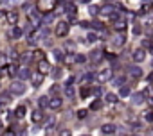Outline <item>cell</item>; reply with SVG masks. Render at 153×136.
<instances>
[{
	"label": "cell",
	"mask_w": 153,
	"mask_h": 136,
	"mask_svg": "<svg viewBox=\"0 0 153 136\" xmlns=\"http://www.w3.org/2000/svg\"><path fill=\"white\" fill-rule=\"evenodd\" d=\"M79 27H83V29H88V27H92V24H90V21H85V20H81V21H79Z\"/></svg>",
	"instance_id": "obj_39"
},
{
	"label": "cell",
	"mask_w": 153,
	"mask_h": 136,
	"mask_svg": "<svg viewBox=\"0 0 153 136\" xmlns=\"http://www.w3.org/2000/svg\"><path fill=\"white\" fill-rule=\"evenodd\" d=\"M148 81H149V82H153V72H151L149 75H148Z\"/></svg>",
	"instance_id": "obj_52"
},
{
	"label": "cell",
	"mask_w": 153,
	"mask_h": 136,
	"mask_svg": "<svg viewBox=\"0 0 153 136\" xmlns=\"http://www.w3.org/2000/svg\"><path fill=\"white\" fill-rule=\"evenodd\" d=\"M25 84H24V81H15V82H11V86H9V93L11 95H16V97H22L25 93Z\"/></svg>",
	"instance_id": "obj_1"
},
{
	"label": "cell",
	"mask_w": 153,
	"mask_h": 136,
	"mask_svg": "<svg viewBox=\"0 0 153 136\" xmlns=\"http://www.w3.org/2000/svg\"><path fill=\"white\" fill-rule=\"evenodd\" d=\"M4 14H6V13H4L2 9H0V18H4Z\"/></svg>",
	"instance_id": "obj_53"
},
{
	"label": "cell",
	"mask_w": 153,
	"mask_h": 136,
	"mask_svg": "<svg viewBox=\"0 0 153 136\" xmlns=\"http://www.w3.org/2000/svg\"><path fill=\"white\" fill-rule=\"evenodd\" d=\"M4 136H16V134H15V131H7V132H4Z\"/></svg>",
	"instance_id": "obj_49"
},
{
	"label": "cell",
	"mask_w": 153,
	"mask_h": 136,
	"mask_svg": "<svg viewBox=\"0 0 153 136\" xmlns=\"http://www.w3.org/2000/svg\"><path fill=\"white\" fill-rule=\"evenodd\" d=\"M144 100H146V95H144L142 92H139V93H133V95H132V104H133V106H141Z\"/></svg>",
	"instance_id": "obj_13"
},
{
	"label": "cell",
	"mask_w": 153,
	"mask_h": 136,
	"mask_svg": "<svg viewBox=\"0 0 153 136\" xmlns=\"http://www.w3.org/2000/svg\"><path fill=\"white\" fill-rule=\"evenodd\" d=\"M124 81H126V79H124L123 75H119V77L112 79V84H114V86H117V88H121V86H124Z\"/></svg>",
	"instance_id": "obj_29"
},
{
	"label": "cell",
	"mask_w": 153,
	"mask_h": 136,
	"mask_svg": "<svg viewBox=\"0 0 153 136\" xmlns=\"http://www.w3.org/2000/svg\"><path fill=\"white\" fill-rule=\"evenodd\" d=\"M0 2H2V4H7V2H9V0H0Z\"/></svg>",
	"instance_id": "obj_56"
},
{
	"label": "cell",
	"mask_w": 153,
	"mask_h": 136,
	"mask_svg": "<svg viewBox=\"0 0 153 136\" xmlns=\"http://www.w3.org/2000/svg\"><path fill=\"white\" fill-rule=\"evenodd\" d=\"M103 57H104V56H103V50H94V52H90V56H88V59H90L92 63H96V64L101 63Z\"/></svg>",
	"instance_id": "obj_12"
},
{
	"label": "cell",
	"mask_w": 153,
	"mask_h": 136,
	"mask_svg": "<svg viewBox=\"0 0 153 136\" xmlns=\"http://www.w3.org/2000/svg\"><path fill=\"white\" fill-rule=\"evenodd\" d=\"M63 11L69 14V18H74V16H76V6H74L72 2H67V0H65V4H63Z\"/></svg>",
	"instance_id": "obj_7"
},
{
	"label": "cell",
	"mask_w": 153,
	"mask_h": 136,
	"mask_svg": "<svg viewBox=\"0 0 153 136\" xmlns=\"http://www.w3.org/2000/svg\"><path fill=\"white\" fill-rule=\"evenodd\" d=\"M41 120H43V111H41V109H34V111H33V122L38 124V122H41Z\"/></svg>",
	"instance_id": "obj_25"
},
{
	"label": "cell",
	"mask_w": 153,
	"mask_h": 136,
	"mask_svg": "<svg viewBox=\"0 0 153 136\" xmlns=\"http://www.w3.org/2000/svg\"><path fill=\"white\" fill-rule=\"evenodd\" d=\"M148 102H149V107H151V109H153V95H151V97H149V100H148Z\"/></svg>",
	"instance_id": "obj_51"
},
{
	"label": "cell",
	"mask_w": 153,
	"mask_h": 136,
	"mask_svg": "<svg viewBox=\"0 0 153 136\" xmlns=\"http://www.w3.org/2000/svg\"><path fill=\"white\" fill-rule=\"evenodd\" d=\"M106 57H108V59H110V61H115V59H117V57H115V56H114V54H108V56H106Z\"/></svg>",
	"instance_id": "obj_50"
},
{
	"label": "cell",
	"mask_w": 153,
	"mask_h": 136,
	"mask_svg": "<svg viewBox=\"0 0 153 136\" xmlns=\"http://www.w3.org/2000/svg\"><path fill=\"white\" fill-rule=\"evenodd\" d=\"M45 127H47V129H52V127H54V118H47Z\"/></svg>",
	"instance_id": "obj_41"
},
{
	"label": "cell",
	"mask_w": 153,
	"mask_h": 136,
	"mask_svg": "<svg viewBox=\"0 0 153 136\" xmlns=\"http://www.w3.org/2000/svg\"><path fill=\"white\" fill-rule=\"evenodd\" d=\"M70 31V25H69V21H59V24L56 25V36L58 38H65L69 34Z\"/></svg>",
	"instance_id": "obj_2"
},
{
	"label": "cell",
	"mask_w": 153,
	"mask_h": 136,
	"mask_svg": "<svg viewBox=\"0 0 153 136\" xmlns=\"http://www.w3.org/2000/svg\"><path fill=\"white\" fill-rule=\"evenodd\" d=\"M65 97H67V99H74V97H76L74 86H65Z\"/></svg>",
	"instance_id": "obj_26"
},
{
	"label": "cell",
	"mask_w": 153,
	"mask_h": 136,
	"mask_svg": "<svg viewBox=\"0 0 153 136\" xmlns=\"http://www.w3.org/2000/svg\"><path fill=\"white\" fill-rule=\"evenodd\" d=\"M124 43H126V36H124V32H117L115 38L112 39V45H115V47H123Z\"/></svg>",
	"instance_id": "obj_10"
},
{
	"label": "cell",
	"mask_w": 153,
	"mask_h": 136,
	"mask_svg": "<svg viewBox=\"0 0 153 136\" xmlns=\"http://www.w3.org/2000/svg\"><path fill=\"white\" fill-rule=\"evenodd\" d=\"M49 102H51V99H49L47 95H41V97H38V106H40V109H45V107H49Z\"/></svg>",
	"instance_id": "obj_18"
},
{
	"label": "cell",
	"mask_w": 153,
	"mask_h": 136,
	"mask_svg": "<svg viewBox=\"0 0 153 136\" xmlns=\"http://www.w3.org/2000/svg\"><path fill=\"white\" fill-rule=\"evenodd\" d=\"M133 136H144V134H133Z\"/></svg>",
	"instance_id": "obj_57"
},
{
	"label": "cell",
	"mask_w": 153,
	"mask_h": 136,
	"mask_svg": "<svg viewBox=\"0 0 153 136\" xmlns=\"http://www.w3.org/2000/svg\"><path fill=\"white\" fill-rule=\"evenodd\" d=\"M59 75H61V70H59V68H54V70H52V77H54V79H58Z\"/></svg>",
	"instance_id": "obj_43"
},
{
	"label": "cell",
	"mask_w": 153,
	"mask_h": 136,
	"mask_svg": "<svg viewBox=\"0 0 153 136\" xmlns=\"http://www.w3.org/2000/svg\"><path fill=\"white\" fill-rule=\"evenodd\" d=\"M79 95H81V99H88V97L92 95V89L86 88V86H83V88L79 89Z\"/></svg>",
	"instance_id": "obj_28"
},
{
	"label": "cell",
	"mask_w": 153,
	"mask_h": 136,
	"mask_svg": "<svg viewBox=\"0 0 153 136\" xmlns=\"http://www.w3.org/2000/svg\"><path fill=\"white\" fill-rule=\"evenodd\" d=\"M94 81H96V74H92V72L81 75V79H79V82H83V84H90V82H94Z\"/></svg>",
	"instance_id": "obj_17"
},
{
	"label": "cell",
	"mask_w": 153,
	"mask_h": 136,
	"mask_svg": "<svg viewBox=\"0 0 153 136\" xmlns=\"http://www.w3.org/2000/svg\"><path fill=\"white\" fill-rule=\"evenodd\" d=\"M144 118H146V122H153V109H149V111L146 113Z\"/></svg>",
	"instance_id": "obj_37"
},
{
	"label": "cell",
	"mask_w": 153,
	"mask_h": 136,
	"mask_svg": "<svg viewBox=\"0 0 153 136\" xmlns=\"http://www.w3.org/2000/svg\"><path fill=\"white\" fill-rule=\"evenodd\" d=\"M151 43H153V38H151Z\"/></svg>",
	"instance_id": "obj_60"
},
{
	"label": "cell",
	"mask_w": 153,
	"mask_h": 136,
	"mask_svg": "<svg viewBox=\"0 0 153 136\" xmlns=\"http://www.w3.org/2000/svg\"><path fill=\"white\" fill-rule=\"evenodd\" d=\"M59 136H72V132L69 129H63V131H59Z\"/></svg>",
	"instance_id": "obj_45"
},
{
	"label": "cell",
	"mask_w": 153,
	"mask_h": 136,
	"mask_svg": "<svg viewBox=\"0 0 153 136\" xmlns=\"http://www.w3.org/2000/svg\"><path fill=\"white\" fill-rule=\"evenodd\" d=\"M52 21H54V14H45L43 20H41V25H49V24H52Z\"/></svg>",
	"instance_id": "obj_31"
},
{
	"label": "cell",
	"mask_w": 153,
	"mask_h": 136,
	"mask_svg": "<svg viewBox=\"0 0 153 136\" xmlns=\"http://www.w3.org/2000/svg\"><path fill=\"white\" fill-rule=\"evenodd\" d=\"M103 16H108V18H112L114 14H115V9H114V6H104V7H101V11H99Z\"/></svg>",
	"instance_id": "obj_15"
},
{
	"label": "cell",
	"mask_w": 153,
	"mask_h": 136,
	"mask_svg": "<svg viewBox=\"0 0 153 136\" xmlns=\"http://www.w3.org/2000/svg\"><path fill=\"white\" fill-rule=\"evenodd\" d=\"M86 115H88V111H86V109H79L78 111V118H85Z\"/></svg>",
	"instance_id": "obj_40"
},
{
	"label": "cell",
	"mask_w": 153,
	"mask_h": 136,
	"mask_svg": "<svg viewBox=\"0 0 153 136\" xmlns=\"http://www.w3.org/2000/svg\"><path fill=\"white\" fill-rule=\"evenodd\" d=\"M86 61V56H83V54H78V63H85Z\"/></svg>",
	"instance_id": "obj_48"
},
{
	"label": "cell",
	"mask_w": 153,
	"mask_h": 136,
	"mask_svg": "<svg viewBox=\"0 0 153 136\" xmlns=\"http://www.w3.org/2000/svg\"><path fill=\"white\" fill-rule=\"evenodd\" d=\"M114 27H115V31H117V32H123V31L126 29V20L117 18V20H115V24H114Z\"/></svg>",
	"instance_id": "obj_21"
},
{
	"label": "cell",
	"mask_w": 153,
	"mask_h": 136,
	"mask_svg": "<svg viewBox=\"0 0 153 136\" xmlns=\"http://www.w3.org/2000/svg\"><path fill=\"white\" fill-rule=\"evenodd\" d=\"M115 131H117V125L115 124H104V125H101V132L104 136H112Z\"/></svg>",
	"instance_id": "obj_6"
},
{
	"label": "cell",
	"mask_w": 153,
	"mask_h": 136,
	"mask_svg": "<svg viewBox=\"0 0 153 136\" xmlns=\"http://www.w3.org/2000/svg\"><path fill=\"white\" fill-rule=\"evenodd\" d=\"M36 6H38L40 11H51L56 6V0H38Z\"/></svg>",
	"instance_id": "obj_5"
},
{
	"label": "cell",
	"mask_w": 153,
	"mask_h": 136,
	"mask_svg": "<svg viewBox=\"0 0 153 136\" xmlns=\"http://www.w3.org/2000/svg\"><path fill=\"white\" fill-rule=\"evenodd\" d=\"M128 95H130V88H128L126 84L121 86V88H119V97H128Z\"/></svg>",
	"instance_id": "obj_32"
},
{
	"label": "cell",
	"mask_w": 153,
	"mask_h": 136,
	"mask_svg": "<svg viewBox=\"0 0 153 136\" xmlns=\"http://www.w3.org/2000/svg\"><path fill=\"white\" fill-rule=\"evenodd\" d=\"M92 27H94V29H97V31H103V24H101V21H94Z\"/></svg>",
	"instance_id": "obj_42"
},
{
	"label": "cell",
	"mask_w": 153,
	"mask_h": 136,
	"mask_svg": "<svg viewBox=\"0 0 153 136\" xmlns=\"http://www.w3.org/2000/svg\"><path fill=\"white\" fill-rule=\"evenodd\" d=\"M79 2H83V4H88V2H90V0H79Z\"/></svg>",
	"instance_id": "obj_54"
},
{
	"label": "cell",
	"mask_w": 153,
	"mask_h": 136,
	"mask_svg": "<svg viewBox=\"0 0 153 136\" xmlns=\"http://www.w3.org/2000/svg\"><path fill=\"white\" fill-rule=\"evenodd\" d=\"M132 57H133L135 63H142V61L146 59V50H144V49H135Z\"/></svg>",
	"instance_id": "obj_9"
},
{
	"label": "cell",
	"mask_w": 153,
	"mask_h": 136,
	"mask_svg": "<svg viewBox=\"0 0 153 136\" xmlns=\"http://www.w3.org/2000/svg\"><path fill=\"white\" fill-rule=\"evenodd\" d=\"M108 2H114V0H108Z\"/></svg>",
	"instance_id": "obj_59"
},
{
	"label": "cell",
	"mask_w": 153,
	"mask_h": 136,
	"mask_svg": "<svg viewBox=\"0 0 153 136\" xmlns=\"http://www.w3.org/2000/svg\"><path fill=\"white\" fill-rule=\"evenodd\" d=\"M38 72H40V74H43V75L51 74V72H52V66H51V63H49L47 59H41V61H38Z\"/></svg>",
	"instance_id": "obj_4"
},
{
	"label": "cell",
	"mask_w": 153,
	"mask_h": 136,
	"mask_svg": "<svg viewBox=\"0 0 153 136\" xmlns=\"http://www.w3.org/2000/svg\"><path fill=\"white\" fill-rule=\"evenodd\" d=\"M85 136H86V134H85Z\"/></svg>",
	"instance_id": "obj_61"
},
{
	"label": "cell",
	"mask_w": 153,
	"mask_h": 136,
	"mask_svg": "<svg viewBox=\"0 0 153 136\" xmlns=\"http://www.w3.org/2000/svg\"><path fill=\"white\" fill-rule=\"evenodd\" d=\"M52 59H54V61H63V59H65V56H63V50H59V49H54V50H52Z\"/></svg>",
	"instance_id": "obj_27"
},
{
	"label": "cell",
	"mask_w": 153,
	"mask_h": 136,
	"mask_svg": "<svg viewBox=\"0 0 153 136\" xmlns=\"http://www.w3.org/2000/svg\"><path fill=\"white\" fill-rule=\"evenodd\" d=\"M11 36L13 38H22V36H24V29H22V27H18V25H13V29H11Z\"/></svg>",
	"instance_id": "obj_23"
},
{
	"label": "cell",
	"mask_w": 153,
	"mask_h": 136,
	"mask_svg": "<svg viewBox=\"0 0 153 136\" xmlns=\"http://www.w3.org/2000/svg\"><path fill=\"white\" fill-rule=\"evenodd\" d=\"M4 129V124H2V120H0V131H2Z\"/></svg>",
	"instance_id": "obj_55"
},
{
	"label": "cell",
	"mask_w": 153,
	"mask_h": 136,
	"mask_svg": "<svg viewBox=\"0 0 153 136\" xmlns=\"http://www.w3.org/2000/svg\"><path fill=\"white\" fill-rule=\"evenodd\" d=\"M86 39H88V41H90V43H96V41H97V39H99V36H97V34H96V32H90V34H88V38H86Z\"/></svg>",
	"instance_id": "obj_36"
},
{
	"label": "cell",
	"mask_w": 153,
	"mask_h": 136,
	"mask_svg": "<svg viewBox=\"0 0 153 136\" xmlns=\"http://www.w3.org/2000/svg\"><path fill=\"white\" fill-rule=\"evenodd\" d=\"M132 31H133V34H135V36H137V34H141V32H142V27H141V25H139V24H135V25H133V29H132Z\"/></svg>",
	"instance_id": "obj_38"
},
{
	"label": "cell",
	"mask_w": 153,
	"mask_h": 136,
	"mask_svg": "<svg viewBox=\"0 0 153 136\" xmlns=\"http://www.w3.org/2000/svg\"><path fill=\"white\" fill-rule=\"evenodd\" d=\"M92 95L97 99V95H101V88H92Z\"/></svg>",
	"instance_id": "obj_44"
},
{
	"label": "cell",
	"mask_w": 153,
	"mask_h": 136,
	"mask_svg": "<svg viewBox=\"0 0 153 136\" xmlns=\"http://www.w3.org/2000/svg\"><path fill=\"white\" fill-rule=\"evenodd\" d=\"M13 115H15L16 118H24V117H25V106H22V104H20V106L15 109V113H13Z\"/></svg>",
	"instance_id": "obj_24"
},
{
	"label": "cell",
	"mask_w": 153,
	"mask_h": 136,
	"mask_svg": "<svg viewBox=\"0 0 153 136\" xmlns=\"http://www.w3.org/2000/svg\"><path fill=\"white\" fill-rule=\"evenodd\" d=\"M7 64V54L6 52H0V68Z\"/></svg>",
	"instance_id": "obj_33"
},
{
	"label": "cell",
	"mask_w": 153,
	"mask_h": 136,
	"mask_svg": "<svg viewBox=\"0 0 153 136\" xmlns=\"http://www.w3.org/2000/svg\"><path fill=\"white\" fill-rule=\"evenodd\" d=\"M88 11H90V14H92V16H97V14H99V11H101V7H99V6H90V9H88Z\"/></svg>",
	"instance_id": "obj_35"
},
{
	"label": "cell",
	"mask_w": 153,
	"mask_h": 136,
	"mask_svg": "<svg viewBox=\"0 0 153 136\" xmlns=\"http://www.w3.org/2000/svg\"><path fill=\"white\" fill-rule=\"evenodd\" d=\"M31 72L27 70V68H20L18 70V77H20V81H27V79H31Z\"/></svg>",
	"instance_id": "obj_19"
},
{
	"label": "cell",
	"mask_w": 153,
	"mask_h": 136,
	"mask_svg": "<svg viewBox=\"0 0 153 136\" xmlns=\"http://www.w3.org/2000/svg\"><path fill=\"white\" fill-rule=\"evenodd\" d=\"M43 74H40V72H36V74H33L31 75V84L34 86V88H38V86H41V81H43Z\"/></svg>",
	"instance_id": "obj_11"
},
{
	"label": "cell",
	"mask_w": 153,
	"mask_h": 136,
	"mask_svg": "<svg viewBox=\"0 0 153 136\" xmlns=\"http://www.w3.org/2000/svg\"><path fill=\"white\" fill-rule=\"evenodd\" d=\"M7 74H9V75H16V74H18V66H16V64L7 66Z\"/></svg>",
	"instance_id": "obj_34"
},
{
	"label": "cell",
	"mask_w": 153,
	"mask_h": 136,
	"mask_svg": "<svg viewBox=\"0 0 153 136\" xmlns=\"http://www.w3.org/2000/svg\"><path fill=\"white\" fill-rule=\"evenodd\" d=\"M74 81H76V77H69L67 82H65V86H74Z\"/></svg>",
	"instance_id": "obj_46"
},
{
	"label": "cell",
	"mask_w": 153,
	"mask_h": 136,
	"mask_svg": "<svg viewBox=\"0 0 153 136\" xmlns=\"http://www.w3.org/2000/svg\"><path fill=\"white\" fill-rule=\"evenodd\" d=\"M110 79H112V70H110V68H103L99 74H96V81L101 82V84L103 82H108Z\"/></svg>",
	"instance_id": "obj_3"
},
{
	"label": "cell",
	"mask_w": 153,
	"mask_h": 136,
	"mask_svg": "<svg viewBox=\"0 0 153 136\" xmlns=\"http://www.w3.org/2000/svg\"><path fill=\"white\" fill-rule=\"evenodd\" d=\"M130 125H132V129H141V127H142V125H141V122H132Z\"/></svg>",
	"instance_id": "obj_47"
},
{
	"label": "cell",
	"mask_w": 153,
	"mask_h": 136,
	"mask_svg": "<svg viewBox=\"0 0 153 136\" xmlns=\"http://www.w3.org/2000/svg\"><path fill=\"white\" fill-rule=\"evenodd\" d=\"M128 74H130V77H132V79H141L142 77V68H139L137 64H133V66H130Z\"/></svg>",
	"instance_id": "obj_8"
},
{
	"label": "cell",
	"mask_w": 153,
	"mask_h": 136,
	"mask_svg": "<svg viewBox=\"0 0 153 136\" xmlns=\"http://www.w3.org/2000/svg\"><path fill=\"white\" fill-rule=\"evenodd\" d=\"M65 64H74V63H78V54H74V52H69V54H65Z\"/></svg>",
	"instance_id": "obj_16"
},
{
	"label": "cell",
	"mask_w": 153,
	"mask_h": 136,
	"mask_svg": "<svg viewBox=\"0 0 153 136\" xmlns=\"http://www.w3.org/2000/svg\"><path fill=\"white\" fill-rule=\"evenodd\" d=\"M61 106H63V99H61V97H51L49 109H59Z\"/></svg>",
	"instance_id": "obj_14"
},
{
	"label": "cell",
	"mask_w": 153,
	"mask_h": 136,
	"mask_svg": "<svg viewBox=\"0 0 153 136\" xmlns=\"http://www.w3.org/2000/svg\"><path fill=\"white\" fill-rule=\"evenodd\" d=\"M149 4H151V6H153V0H149Z\"/></svg>",
	"instance_id": "obj_58"
},
{
	"label": "cell",
	"mask_w": 153,
	"mask_h": 136,
	"mask_svg": "<svg viewBox=\"0 0 153 136\" xmlns=\"http://www.w3.org/2000/svg\"><path fill=\"white\" fill-rule=\"evenodd\" d=\"M16 21H18V13L16 11H9L7 13V24L9 25H16Z\"/></svg>",
	"instance_id": "obj_20"
},
{
	"label": "cell",
	"mask_w": 153,
	"mask_h": 136,
	"mask_svg": "<svg viewBox=\"0 0 153 136\" xmlns=\"http://www.w3.org/2000/svg\"><path fill=\"white\" fill-rule=\"evenodd\" d=\"M101 107H103V102H101L99 99H96V100L90 104V109H92V111H99Z\"/></svg>",
	"instance_id": "obj_30"
},
{
	"label": "cell",
	"mask_w": 153,
	"mask_h": 136,
	"mask_svg": "<svg viewBox=\"0 0 153 136\" xmlns=\"http://www.w3.org/2000/svg\"><path fill=\"white\" fill-rule=\"evenodd\" d=\"M104 102H106V104H117V102H119V97H117L115 93H106V95H104Z\"/></svg>",
	"instance_id": "obj_22"
}]
</instances>
